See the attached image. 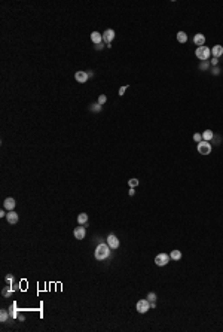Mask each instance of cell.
I'll use <instances>...</instances> for the list:
<instances>
[{
	"label": "cell",
	"mask_w": 223,
	"mask_h": 332,
	"mask_svg": "<svg viewBox=\"0 0 223 332\" xmlns=\"http://www.w3.org/2000/svg\"><path fill=\"white\" fill-rule=\"evenodd\" d=\"M138 183H140V180H138V179H135V177H134V179H130V180H128V185H130V188H135V186H137Z\"/></svg>",
	"instance_id": "cell-21"
},
{
	"label": "cell",
	"mask_w": 223,
	"mask_h": 332,
	"mask_svg": "<svg viewBox=\"0 0 223 332\" xmlns=\"http://www.w3.org/2000/svg\"><path fill=\"white\" fill-rule=\"evenodd\" d=\"M135 307H137V311L140 314H144V313H147L150 310V301L149 300H140Z\"/></svg>",
	"instance_id": "cell-4"
},
{
	"label": "cell",
	"mask_w": 223,
	"mask_h": 332,
	"mask_svg": "<svg viewBox=\"0 0 223 332\" xmlns=\"http://www.w3.org/2000/svg\"><path fill=\"white\" fill-rule=\"evenodd\" d=\"M107 244L110 246V249L116 250V249L119 247V238H118L115 234H109V237H107Z\"/></svg>",
	"instance_id": "cell-6"
},
{
	"label": "cell",
	"mask_w": 223,
	"mask_h": 332,
	"mask_svg": "<svg viewBox=\"0 0 223 332\" xmlns=\"http://www.w3.org/2000/svg\"><path fill=\"white\" fill-rule=\"evenodd\" d=\"M194 140H195L196 143H199V142L202 140V134H199V133H195V134H194Z\"/></svg>",
	"instance_id": "cell-24"
},
{
	"label": "cell",
	"mask_w": 223,
	"mask_h": 332,
	"mask_svg": "<svg viewBox=\"0 0 223 332\" xmlns=\"http://www.w3.org/2000/svg\"><path fill=\"white\" fill-rule=\"evenodd\" d=\"M177 40H179L180 43L187 42V35H186L184 31H179V33H177Z\"/></svg>",
	"instance_id": "cell-18"
},
{
	"label": "cell",
	"mask_w": 223,
	"mask_h": 332,
	"mask_svg": "<svg viewBox=\"0 0 223 332\" xmlns=\"http://www.w3.org/2000/svg\"><path fill=\"white\" fill-rule=\"evenodd\" d=\"M134 194H135V189H134V188H131V189H130V195H131V197H133V195H134Z\"/></svg>",
	"instance_id": "cell-31"
},
{
	"label": "cell",
	"mask_w": 223,
	"mask_h": 332,
	"mask_svg": "<svg viewBox=\"0 0 223 332\" xmlns=\"http://www.w3.org/2000/svg\"><path fill=\"white\" fill-rule=\"evenodd\" d=\"M211 54H213L214 58H219L220 55H223V46L222 45H214L211 48Z\"/></svg>",
	"instance_id": "cell-13"
},
{
	"label": "cell",
	"mask_w": 223,
	"mask_h": 332,
	"mask_svg": "<svg viewBox=\"0 0 223 332\" xmlns=\"http://www.w3.org/2000/svg\"><path fill=\"white\" fill-rule=\"evenodd\" d=\"M73 234H74V238H77V240H83L85 235H86V231H85L83 226H77V228H74Z\"/></svg>",
	"instance_id": "cell-9"
},
{
	"label": "cell",
	"mask_w": 223,
	"mask_h": 332,
	"mask_svg": "<svg viewBox=\"0 0 223 332\" xmlns=\"http://www.w3.org/2000/svg\"><path fill=\"white\" fill-rule=\"evenodd\" d=\"M196 149H198V152H199V155H210L211 154V145L208 143V142H205V140H201L199 143H198V146H196Z\"/></svg>",
	"instance_id": "cell-3"
},
{
	"label": "cell",
	"mask_w": 223,
	"mask_h": 332,
	"mask_svg": "<svg viewBox=\"0 0 223 332\" xmlns=\"http://www.w3.org/2000/svg\"><path fill=\"white\" fill-rule=\"evenodd\" d=\"M126 90H128V85H125V87H122V88L119 90V95H123V92H125Z\"/></svg>",
	"instance_id": "cell-27"
},
{
	"label": "cell",
	"mask_w": 223,
	"mask_h": 332,
	"mask_svg": "<svg viewBox=\"0 0 223 332\" xmlns=\"http://www.w3.org/2000/svg\"><path fill=\"white\" fill-rule=\"evenodd\" d=\"M3 207L9 211V210H13V207H15V200H13V198H6V200H5V203H3Z\"/></svg>",
	"instance_id": "cell-14"
},
{
	"label": "cell",
	"mask_w": 223,
	"mask_h": 332,
	"mask_svg": "<svg viewBox=\"0 0 223 332\" xmlns=\"http://www.w3.org/2000/svg\"><path fill=\"white\" fill-rule=\"evenodd\" d=\"M115 36H116V35H115V30H112V28H109V30H106V31L103 33V42L109 45V43H110L112 40L115 39Z\"/></svg>",
	"instance_id": "cell-7"
},
{
	"label": "cell",
	"mask_w": 223,
	"mask_h": 332,
	"mask_svg": "<svg viewBox=\"0 0 223 332\" xmlns=\"http://www.w3.org/2000/svg\"><path fill=\"white\" fill-rule=\"evenodd\" d=\"M106 102H107V97H106V95H104V94H101V95H100V97H98V103H100V104H101V106H103V104H104V103H106Z\"/></svg>",
	"instance_id": "cell-23"
},
{
	"label": "cell",
	"mask_w": 223,
	"mask_h": 332,
	"mask_svg": "<svg viewBox=\"0 0 223 332\" xmlns=\"http://www.w3.org/2000/svg\"><path fill=\"white\" fill-rule=\"evenodd\" d=\"M217 63H219V60L213 57V60H211V66H217Z\"/></svg>",
	"instance_id": "cell-29"
},
{
	"label": "cell",
	"mask_w": 223,
	"mask_h": 332,
	"mask_svg": "<svg viewBox=\"0 0 223 332\" xmlns=\"http://www.w3.org/2000/svg\"><path fill=\"white\" fill-rule=\"evenodd\" d=\"M103 48H104V45H103V42H101V43H98V45H97V49H98V51H100V49H103Z\"/></svg>",
	"instance_id": "cell-30"
},
{
	"label": "cell",
	"mask_w": 223,
	"mask_h": 332,
	"mask_svg": "<svg viewBox=\"0 0 223 332\" xmlns=\"http://www.w3.org/2000/svg\"><path fill=\"white\" fill-rule=\"evenodd\" d=\"M6 219H8V222L9 223H17L18 222V213L17 211H13V210H9L8 213H6Z\"/></svg>",
	"instance_id": "cell-10"
},
{
	"label": "cell",
	"mask_w": 223,
	"mask_h": 332,
	"mask_svg": "<svg viewBox=\"0 0 223 332\" xmlns=\"http://www.w3.org/2000/svg\"><path fill=\"white\" fill-rule=\"evenodd\" d=\"M91 112H95V113H98V112H101V104H100V103H95V104H91Z\"/></svg>",
	"instance_id": "cell-20"
},
{
	"label": "cell",
	"mask_w": 223,
	"mask_h": 332,
	"mask_svg": "<svg viewBox=\"0 0 223 332\" xmlns=\"http://www.w3.org/2000/svg\"><path fill=\"white\" fill-rule=\"evenodd\" d=\"M91 40H92V43L98 45V43L103 42V35H101V33H98V31H92L91 33Z\"/></svg>",
	"instance_id": "cell-12"
},
{
	"label": "cell",
	"mask_w": 223,
	"mask_h": 332,
	"mask_svg": "<svg viewBox=\"0 0 223 332\" xmlns=\"http://www.w3.org/2000/svg\"><path fill=\"white\" fill-rule=\"evenodd\" d=\"M8 319H9V314H8V311H6V310H2V313H0V322L6 323V322H8Z\"/></svg>",
	"instance_id": "cell-19"
},
{
	"label": "cell",
	"mask_w": 223,
	"mask_h": 332,
	"mask_svg": "<svg viewBox=\"0 0 223 332\" xmlns=\"http://www.w3.org/2000/svg\"><path fill=\"white\" fill-rule=\"evenodd\" d=\"M195 55L198 57V60L201 61H208L210 55H211V49L208 46H198L196 51H195Z\"/></svg>",
	"instance_id": "cell-2"
},
{
	"label": "cell",
	"mask_w": 223,
	"mask_h": 332,
	"mask_svg": "<svg viewBox=\"0 0 223 332\" xmlns=\"http://www.w3.org/2000/svg\"><path fill=\"white\" fill-rule=\"evenodd\" d=\"M110 256V246L109 244H98L97 249H95V258H97L98 261H104Z\"/></svg>",
	"instance_id": "cell-1"
},
{
	"label": "cell",
	"mask_w": 223,
	"mask_h": 332,
	"mask_svg": "<svg viewBox=\"0 0 223 332\" xmlns=\"http://www.w3.org/2000/svg\"><path fill=\"white\" fill-rule=\"evenodd\" d=\"M170 258L174 259V261H179V259H182V252L176 249V250H173V252L170 253Z\"/></svg>",
	"instance_id": "cell-17"
},
{
	"label": "cell",
	"mask_w": 223,
	"mask_h": 332,
	"mask_svg": "<svg viewBox=\"0 0 223 332\" xmlns=\"http://www.w3.org/2000/svg\"><path fill=\"white\" fill-rule=\"evenodd\" d=\"M207 67H208V61H202V64L199 66V69H201V70H205Z\"/></svg>",
	"instance_id": "cell-25"
},
{
	"label": "cell",
	"mask_w": 223,
	"mask_h": 332,
	"mask_svg": "<svg viewBox=\"0 0 223 332\" xmlns=\"http://www.w3.org/2000/svg\"><path fill=\"white\" fill-rule=\"evenodd\" d=\"M213 137H214V133H213L211 130H205V131L202 133V140H205V142L213 140Z\"/></svg>",
	"instance_id": "cell-15"
},
{
	"label": "cell",
	"mask_w": 223,
	"mask_h": 332,
	"mask_svg": "<svg viewBox=\"0 0 223 332\" xmlns=\"http://www.w3.org/2000/svg\"><path fill=\"white\" fill-rule=\"evenodd\" d=\"M77 222H79V225L86 223V222H88V214H86V213H81V214L77 216Z\"/></svg>",
	"instance_id": "cell-16"
},
{
	"label": "cell",
	"mask_w": 223,
	"mask_h": 332,
	"mask_svg": "<svg viewBox=\"0 0 223 332\" xmlns=\"http://www.w3.org/2000/svg\"><path fill=\"white\" fill-rule=\"evenodd\" d=\"M6 281H8V283H12V281H13V276H6Z\"/></svg>",
	"instance_id": "cell-28"
},
{
	"label": "cell",
	"mask_w": 223,
	"mask_h": 332,
	"mask_svg": "<svg viewBox=\"0 0 223 332\" xmlns=\"http://www.w3.org/2000/svg\"><path fill=\"white\" fill-rule=\"evenodd\" d=\"M194 43L196 46H204L205 43V36L202 35V33H196V35L194 36Z\"/></svg>",
	"instance_id": "cell-11"
},
{
	"label": "cell",
	"mask_w": 223,
	"mask_h": 332,
	"mask_svg": "<svg viewBox=\"0 0 223 332\" xmlns=\"http://www.w3.org/2000/svg\"><path fill=\"white\" fill-rule=\"evenodd\" d=\"M11 293H12V289H11V288H6V289H3V295H5V296H9Z\"/></svg>",
	"instance_id": "cell-26"
},
{
	"label": "cell",
	"mask_w": 223,
	"mask_h": 332,
	"mask_svg": "<svg viewBox=\"0 0 223 332\" xmlns=\"http://www.w3.org/2000/svg\"><path fill=\"white\" fill-rule=\"evenodd\" d=\"M88 73L86 72H82V70H79V72H76L74 73V79L79 82V84H85V82L88 80Z\"/></svg>",
	"instance_id": "cell-8"
},
{
	"label": "cell",
	"mask_w": 223,
	"mask_h": 332,
	"mask_svg": "<svg viewBox=\"0 0 223 332\" xmlns=\"http://www.w3.org/2000/svg\"><path fill=\"white\" fill-rule=\"evenodd\" d=\"M168 262H170V255H167V253H159L155 258V264L158 267H165Z\"/></svg>",
	"instance_id": "cell-5"
},
{
	"label": "cell",
	"mask_w": 223,
	"mask_h": 332,
	"mask_svg": "<svg viewBox=\"0 0 223 332\" xmlns=\"http://www.w3.org/2000/svg\"><path fill=\"white\" fill-rule=\"evenodd\" d=\"M147 300H149L150 302H155V301H156V293H153V292L147 293Z\"/></svg>",
	"instance_id": "cell-22"
}]
</instances>
